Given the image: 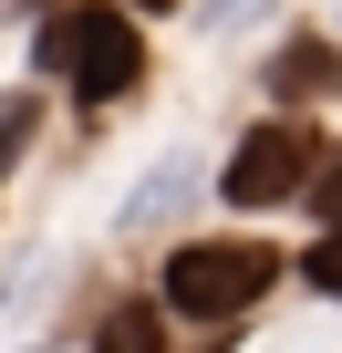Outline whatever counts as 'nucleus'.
<instances>
[{"mask_svg":"<svg viewBox=\"0 0 342 353\" xmlns=\"http://www.w3.org/2000/svg\"><path fill=\"white\" fill-rule=\"evenodd\" d=\"M32 63L63 73L83 114H104V104H125L145 83V32L114 11V0H63V11L42 21V42H32Z\"/></svg>","mask_w":342,"mask_h":353,"instance_id":"nucleus-1","label":"nucleus"},{"mask_svg":"<svg viewBox=\"0 0 342 353\" xmlns=\"http://www.w3.org/2000/svg\"><path fill=\"white\" fill-rule=\"evenodd\" d=\"M280 270H290V260H280L270 239H187V250H166V291H156V301L187 312V322H218V332H228L249 301L280 291Z\"/></svg>","mask_w":342,"mask_h":353,"instance_id":"nucleus-2","label":"nucleus"},{"mask_svg":"<svg viewBox=\"0 0 342 353\" xmlns=\"http://www.w3.org/2000/svg\"><path fill=\"white\" fill-rule=\"evenodd\" d=\"M321 145H332V135H311L301 114L249 125V135L228 145V166H218V198H228V208H280V198H301L311 166H321Z\"/></svg>","mask_w":342,"mask_h":353,"instance_id":"nucleus-3","label":"nucleus"},{"mask_svg":"<svg viewBox=\"0 0 342 353\" xmlns=\"http://www.w3.org/2000/svg\"><path fill=\"white\" fill-rule=\"evenodd\" d=\"M197 188H208L197 156H166V166H145L135 188H125V219H114V229H166V219H187V208H197Z\"/></svg>","mask_w":342,"mask_h":353,"instance_id":"nucleus-4","label":"nucleus"},{"mask_svg":"<svg viewBox=\"0 0 342 353\" xmlns=\"http://www.w3.org/2000/svg\"><path fill=\"white\" fill-rule=\"evenodd\" d=\"M94 353H177V343H166V301L114 291V312L94 322Z\"/></svg>","mask_w":342,"mask_h":353,"instance_id":"nucleus-5","label":"nucleus"},{"mask_svg":"<svg viewBox=\"0 0 342 353\" xmlns=\"http://www.w3.org/2000/svg\"><path fill=\"white\" fill-rule=\"evenodd\" d=\"M259 83H270V104H301V94H332V83H342V63H332V42H311V32H301V42H280V52H270V73H259Z\"/></svg>","mask_w":342,"mask_h":353,"instance_id":"nucleus-6","label":"nucleus"},{"mask_svg":"<svg viewBox=\"0 0 342 353\" xmlns=\"http://www.w3.org/2000/svg\"><path fill=\"white\" fill-rule=\"evenodd\" d=\"M301 208H311L321 229H342V145H321V166H311V188H301Z\"/></svg>","mask_w":342,"mask_h":353,"instance_id":"nucleus-7","label":"nucleus"},{"mask_svg":"<svg viewBox=\"0 0 342 353\" xmlns=\"http://www.w3.org/2000/svg\"><path fill=\"white\" fill-rule=\"evenodd\" d=\"M290 270H301V281H311L321 301H342V229H321V239H311V250H301Z\"/></svg>","mask_w":342,"mask_h":353,"instance_id":"nucleus-8","label":"nucleus"},{"mask_svg":"<svg viewBox=\"0 0 342 353\" xmlns=\"http://www.w3.org/2000/svg\"><path fill=\"white\" fill-rule=\"evenodd\" d=\"M249 11H259V0H197V21H208V32H228V21H249Z\"/></svg>","mask_w":342,"mask_h":353,"instance_id":"nucleus-9","label":"nucleus"},{"mask_svg":"<svg viewBox=\"0 0 342 353\" xmlns=\"http://www.w3.org/2000/svg\"><path fill=\"white\" fill-rule=\"evenodd\" d=\"M135 11H177V0H135Z\"/></svg>","mask_w":342,"mask_h":353,"instance_id":"nucleus-10","label":"nucleus"}]
</instances>
